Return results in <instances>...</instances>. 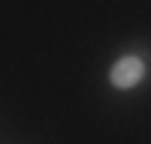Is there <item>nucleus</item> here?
I'll return each instance as SVG.
<instances>
[{
    "label": "nucleus",
    "instance_id": "nucleus-1",
    "mask_svg": "<svg viewBox=\"0 0 151 144\" xmlns=\"http://www.w3.org/2000/svg\"><path fill=\"white\" fill-rule=\"evenodd\" d=\"M141 77H145V64L138 57H121L114 64V70H111V84L114 87H134Z\"/></svg>",
    "mask_w": 151,
    "mask_h": 144
}]
</instances>
